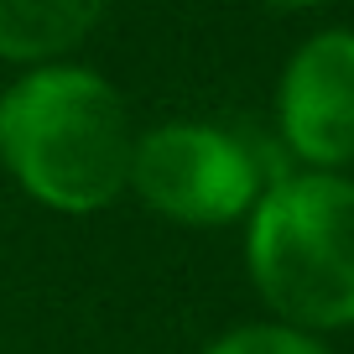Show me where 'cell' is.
Segmentation results:
<instances>
[{
    "mask_svg": "<svg viewBox=\"0 0 354 354\" xmlns=\"http://www.w3.org/2000/svg\"><path fill=\"white\" fill-rule=\"evenodd\" d=\"M136 131L94 68L42 63L0 94V167L57 214H100L131 188Z\"/></svg>",
    "mask_w": 354,
    "mask_h": 354,
    "instance_id": "6da1fadb",
    "label": "cell"
},
{
    "mask_svg": "<svg viewBox=\"0 0 354 354\" xmlns=\"http://www.w3.org/2000/svg\"><path fill=\"white\" fill-rule=\"evenodd\" d=\"M245 266L261 302L302 333L354 323V183L287 172L245 214Z\"/></svg>",
    "mask_w": 354,
    "mask_h": 354,
    "instance_id": "7a4b0ae2",
    "label": "cell"
},
{
    "mask_svg": "<svg viewBox=\"0 0 354 354\" xmlns=\"http://www.w3.org/2000/svg\"><path fill=\"white\" fill-rule=\"evenodd\" d=\"M277 183L271 162L240 131L203 120H167L136 136L131 151V188L151 214L188 230H219L255 209L266 188Z\"/></svg>",
    "mask_w": 354,
    "mask_h": 354,
    "instance_id": "3957f363",
    "label": "cell"
},
{
    "mask_svg": "<svg viewBox=\"0 0 354 354\" xmlns=\"http://www.w3.org/2000/svg\"><path fill=\"white\" fill-rule=\"evenodd\" d=\"M277 131L302 172H344L354 162V32H313L277 78Z\"/></svg>",
    "mask_w": 354,
    "mask_h": 354,
    "instance_id": "277c9868",
    "label": "cell"
},
{
    "mask_svg": "<svg viewBox=\"0 0 354 354\" xmlns=\"http://www.w3.org/2000/svg\"><path fill=\"white\" fill-rule=\"evenodd\" d=\"M110 0H0V63L42 68L100 26Z\"/></svg>",
    "mask_w": 354,
    "mask_h": 354,
    "instance_id": "5b68a950",
    "label": "cell"
},
{
    "mask_svg": "<svg viewBox=\"0 0 354 354\" xmlns=\"http://www.w3.org/2000/svg\"><path fill=\"white\" fill-rule=\"evenodd\" d=\"M203 354H328L318 333H302L292 323H240V328L219 333Z\"/></svg>",
    "mask_w": 354,
    "mask_h": 354,
    "instance_id": "8992f818",
    "label": "cell"
},
{
    "mask_svg": "<svg viewBox=\"0 0 354 354\" xmlns=\"http://www.w3.org/2000/svg\"><path fill=\"white\" fill-rule=\"evenodd\" d=\"M266 6H277V11H313V6H328V0H266Z\"/></svg>",
    "mask_w": 354,
    "mask_h": 354,
    "instance_id": "52a82bcc",
    "label": "cell"
}]
</instances>
